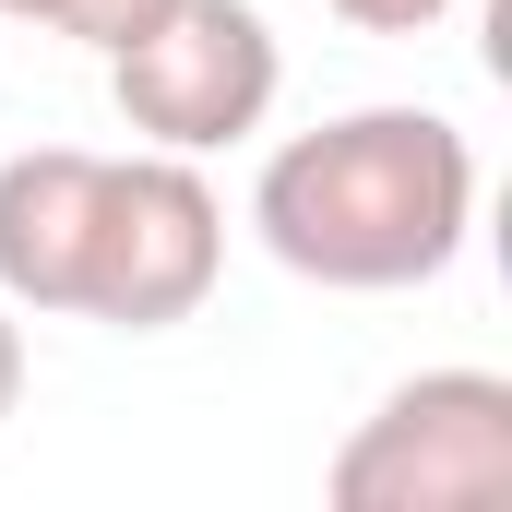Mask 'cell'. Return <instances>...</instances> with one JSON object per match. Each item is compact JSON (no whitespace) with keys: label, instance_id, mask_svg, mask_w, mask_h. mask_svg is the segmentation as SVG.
Here are the masks:
<instances>
[{"label":"cell","instance_id":"8","mask_svg":"<svg viewBox=\"0 0 512 512\" xmlns=\"http://www.w3.org/2000/svg\"><path fill=\"white\" fill-rule=\"evenodd\" d=\"M24 405V322H12V298H0V417Z\"/></svg>","mask_w":512,"mask_h":512},{"label":"cell","instance_id":"1","mask_svg":"<svg viewBox=\"0 0 512 512\" xmlns=\"http://www.w3.org/2000/svg\"><path fill=\"white\" fill-rule=\"evenodd\" d=\"M251 227L298 286H334V298L429 286L477 239V143L441 108H346L262 155Z\"/></svg>","mask_w":512,"mask_h":512},{"label":"cell","instance_id":"7","mask_svg":"<svg viewBox=\"0 0 512 512\" xmlns=\"http://www.w3.org/2000/svg\"><path fill=\"white\" fill-rule=\"evenodd\" d=\"M334 12H346L358 36H429V24H441L453 0H334Z\"/></svg>","mask_w":512,"mask_h":512},{"label":"cell","instance_id":"4","mask_svg":"<svg viewBox=\"0 0 512 512\" xmlns=\"http://www.w3.org/2000/svg\"><path fill=\"white\" fill-rule=\"evenodd\" d=\"M108 96L155 155H227L274 120L286 96V48L251 0H167L143 36L108 48Z\"/></svg>","mask_w":512,"mask_h":512},{"label":"cell","instance_id":"5","mask_svg":"<svg viewBox=\"0 0 512 512\" xmlns=\"http://www.w3.org/2000/svg\"><path fill=\"white\" fill-rule=\"evenodd\" d=\"M96 179H108L96 143H24V155H0V298L12 310H72Z\"/></svg>","mask_w":512,"mask_h":512},{"label":"cell","instance_id":"6","mask_svg":"<svg viewBox=\"0 0 512 512\" xmlns=\"http://www.w3.org/2000/svg\"><path fill=\"white\" fill-rule=\"evenodd\" d=\"M155 12H167V0H48V36H72V48H96V60H108L120 36L155 24Z\"/></svg>","mask_w":512,"mask_h":512},{"label":"cell","instance_id":"3","mask_svg":"<svg viewBox=\"0 0 512 512\" xmlns=\"http://www.w3.org/2000/svg\"><path fill=\"white\" fill-rule=\"evenodd\" d=\"M227 262V203L191 155H108L96 179V227H84V286L72 322H120V334H167L215 298Z\"/></svg>","mask_w":512,"mask_h":512},{"label":"cell","instance_id":"2","mask_svg":"<svg viewBox=\"0 0 512 512\" xmlns=\"http://www.w3.org/2000/svg\"><path fill=\"white\" fill-rule=\"evenodd\" d=\"M334 512H501L512 501V382L501 370H417L393 382L346 453L322 465Z\"/></svg>","mask_w":512,"mask_h":512},{"label":"cell","instance_id":"9","mask_svg":"<svg viewBox=\"0 0 512 512\" xmlns=\"http://www.w3.org/2000/svg\"><path fill=\"white\" fill-rule=\"evenodd\" d=\"M0 24H48V0H0Z\"/></svg>","mask_w":512,"mask_h":512}]
</instances>
